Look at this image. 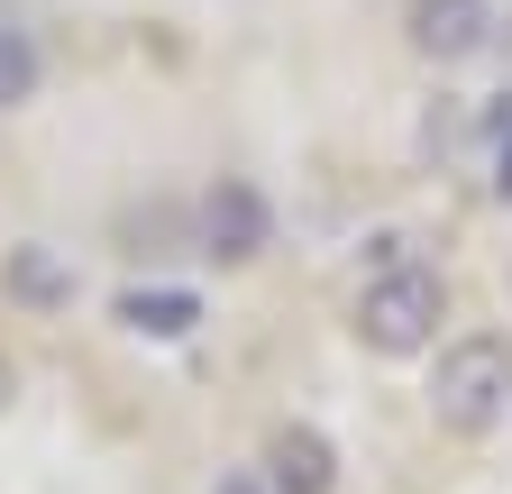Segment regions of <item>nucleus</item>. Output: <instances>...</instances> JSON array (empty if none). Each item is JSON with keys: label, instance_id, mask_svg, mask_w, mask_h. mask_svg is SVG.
Wrapping results in <instances>:
<instances>
[{"label": "nucleus", "instance_id": "f257e3e1", "mask_svg": "<svg viewBox=\"0 0 512 494\" xmlns=\"http://www.w3.org/2000/svg\"><path fill=\"white\" fill-rule=\"evenodd\" d=\"M430 412L448 421V430H494L503 412H512V339L503 330H458L439 348V366H430Z\"/></svg>", "mask_w": 512, "mask_h": 494}, {"label": "nucleus", "instance_id": "f03ea898", "mask_svg": "<svg viewBox=\"0 0 512 494\" xmlns=\"http://www.w3.org/2000/svg\"><path fill=\"white\" fill-rule=\"evenodd\" d=\"M439 321H448V284L430 275V266H384L366 293H357V339L375 348V357H421V348H439Z\"/></svg>", "mask_w": 512, "mask_h": 494}, {"label": "nucleus", "instance_id": "7ed1b4c3", "mask_svg": "<svg viewBox=\"0 0 512 494\" xmlns=\"http://www.w3.org/2000/svg\"><path fill=\"white\" fill-rule=\"evenodd\" d=\"M266 238H275V202L256 193L247 174H220L202 193V257L211 266H247V257H266Z\"/></svg>", "mask_w": 512, "mask_h": 494}, {"label": "nucleus", "instance_id": "20e7f679", "mask_svg": "<svg viewBox=\"0 0 512 494\" xmlns=\"http://www.w3.org/2000/svg\"><path fill=\"white\" fill-rule=\"evenodd\" d=\"M412 55L430 65H467V55L494 46V0H412Z\"/></svg>", "mask_w": 512, "mask_h": 494}, {"label": "nucleus", "instance_id": "39448f33", "mask_svg": "<svg viewBox=\"0 0 512 494\" xmlns=\"http://www.w3.org/2000/svg\"><path fill=\"white\" fill-rule=\"evenodd\" d=\"M266 485L275 494H339V449L320 440L311 421H284L266 440Z\"/></svg>", "mask_w": 512, "mask_h": 494}, {"label": "nucleus", "instance_id": "423d86ee", "mask_svg": "<svg viewBox=\"0 0 512 494\" xmlns=\"http://www.w3.org/2000/svg\"><path fill=\"white\" fill-rule=\"evenodd\" d=\"M110 312H119L128 339H192V330H202V293H183V284H138V293H119Z\"/></svg>", "mask_w": 512, "mask_h": 494}, {"label": "nucleus", "instance_id": "0eeeda50", "mask_svg": "<svg viewBox=\"0 0 512 494\" xmlns=\"http://www.w3.org/2000/svg\"><path fill=\"white\" fill-rule=\"evenodd\" d=\"M0 293L28 302V312H64V302H74V266H64L55 247H10V257H0Z\"/></svg>", "mask_w": 512, "mask_h": 494}, {"label": "nucleus", "instance_id": "6e6552de", "mask_svg": "<svg viewBox=\"0 0 512 494\" xmlns=\"http://www.w3.org/2000/svg\"><path fill=\"white\" fill-rule=\"evenodd\" d=\"M37 83H46V46H37L28 28H10V19H0V110L37 101Z\"/></svg>", "mask_w": 512, "mask_h": 494}, {"label": "nucleus", "instance_id": "1a4fd4ad", "mask_svg": "<svg viewBox=\"0 0 512 494\" xmlns=\"http://www.w3.org/2000/svg\"><path fill=\"white\" fill-rule=\"evenodd\" d=\"M485 193L512 202V92L485 110Z\"/></svg>", "mask_w": 512, "mask_h": 494}, {"label": "nucleus", "instance_id": "9d476101", "mask_svg": "<svg viewBox=\"0 0 512 494\" xmlns=\"http://www.w3.org/2000/svg\"><path fill=\"white\" fill-rule=\"evenodd\" d=\"M220 494H275L266 476H220Z\"/></svg>", "mask_w": 512, "mask_h": 494}, {"label": "nucleus", "instance_id": "9b49d317", "mask_svg": "<svg viewBox=\"0 0 512 494\" xmlns=\"http://www.w3.org/2000/svg\"><path fill=\"white\" fill-rule=\"evenodd\" d=\"M10 394H19V376H10V357H0V412H10Z\"/></svg>", "mask_w": 512, "mask_h": 494}]
</instances>
